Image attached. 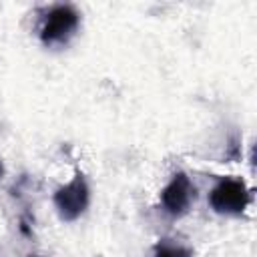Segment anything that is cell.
Instances as JSON below:
<instances>
[{
	"label": "cell",
	"mask_w": 257,
	"mask_h": 257,
	"mask_svg": "<svg viewBox=\"0 0 257 257\" xmlns=\"http://www.w3.org/2000/svg\"><path fill=\"white\" fill-rule=\"evenodd\" d=\"M30 257H36V255H30Z\"/></svg>",
	"instance_id": "obj_7"
},
{
	"label": "cell",
	"mask_w": 257,
	"mask_h": 257,
	"mask_svg": "<svg viewBox=\"0 0 257 257\" xmlns=\"http://www.w3.org/2000/svg\"><path fill=\"white\" fill-rule=\"evenodd\" d=\"M193 201H195V185L183 171L175 173L161 191V205L173 217H183Z\"/></svg>",
	"instance_id": "obj_4"
},
{
	"label": "cell",
	"mask_w": 257,
	"mask_h": 257,
	"mask_svg": "<svg viewBox=\"0 0 257 257\" xmlns=\"http://www.w3.org/2000/svg\"><path fill=\"white\" fill-rule=\"evenodd\" d=\"M251 201V193L241 179L225 177L209 193V205L219 215L237 217L241 215Z\"/></svg>",
	"instance_id": "obj_1"
},
{
	"label": "cell",
	"mask_w": 257,
	"mask_h": 257,
	"mask_svg": "<svg viewBox=\"0 0 257 257\" xmlns=\"http://www.w3.org/2000/svg\"><path fill=\"white\" fill-rule=\"evenodd\" d=\"M4 173H6V171H4V165H2V159H0V179L4 177Z\"/></svg>",
	"instance_id": "obj_6"
},
{
	"label": "cell",
	"mask_w": 257,
	"mask_h": 257,
	"mask_svg": "<svg viewBox=\"0 0 257 257\" xmlns=\"http://www.w3.org/2000/svg\"><path fill=\"white\" fill-rule=\"evenodd\" d=\"M155 257H193V253L179 243L163 239L161 243L155 245Z\"/></svg>",
	"instance_id": "obj_5"
},
{
	"label": "cell",
	"mask_w": 257,
	"mask_h": 257,
	"mask_svg": "<svg viewBox=\"0 0 257 257\" xmlns=\"http://www.w3.org/2000/svg\"><path fill=\"white\" fill-rule=\"evenodd\" d=\"M80 24V14L74 6L70 4H56L52 6L40 26V40L46 46H54V44H64L68 42V38L76 32Z\"/></svg>",
	"instance_id": "obj_2"
},
{
	"label": "cell",
	"mask_w": 257,
	"mask_h": 257,
	"mask_svg": "<svg viewBox=\"0 0 257 257\" xmlns=\"http://www.w3.org/2000/svg\"><path fill=\"white\" fill-rule=\"evenodd\" d=\"M54 207L62 221H76L90 203V189L82 173H76L70 183L54 191Z\"/></svg>",
	"instance_id": "obj_3"
}]
</instances>
